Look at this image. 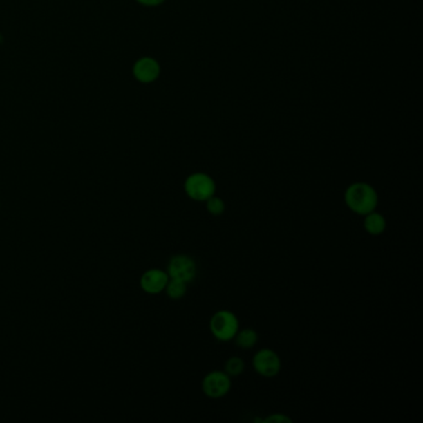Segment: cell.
I'll return each mask as SVG.
<instances>
[{"mask_svg":"<svg viewBox=\"0 0 423 423\" xmlns=\"http://www.w3.org/2000/svg\"><path fill=\"white\" fill-rule=\"evenodd\" d=\"M254 371L262 377H274L281 371V359L272 349H261L252 359Z\"/></svg>","mask_w":423,"mask_h":423,"instance_id":"6","label":"cell"},{"mask_svg":"<svg viewBox=\"0 0 423 423\" xmlns=\"http://www.w3.org/2000/svg\"><path fill=\"white\" fill-rule=\"evenodd\" d=\"M137 1L144 6H159L165 3V0H137Z\"/></svg>","mask_w":423,"mask_h":423,"instance_id":"15","label":"cell"},{"mask_svg":"<svg viewBox=\"0 0 423 423\" xmlns=\"http://www.w3.org/2000/svg\"><path fill=\"white\" fill-rule=\"evenodd\" d=\"M165 293L169 297L170 299H182V297L187 294L188 290V283L179 281V279H170L169 282L165 287Z\"/></svg>","mask_w":423,"mask_h":423,"instance_id":"11","label":"cell"},{"mask_svg":"<svg viewBox=\"0 0 423 423\" xmlns=\"http://www.w3.org/2000/svg\"><path fill=\"white\" fill-rule=\"evenodd\" d=\"M184 190L190 199L204 201L216 193V182L206 173H193L185 179Z\"/></svg>","mask_w":423,"mask_h":423,"instance_id":"3","label":"cell"},{"mask_svg":"<svg viewBox=\"0 0 423 423\" xmlns=\"http://www.w3.org/2000/svg\"><path fill=\"white\" fill-rule=\"evenodd\" d=\"M386 218L380 212H369L364 218V229L371 236H379L386 230Z\"/></svg>","mask_w":423,"mask_h":423,"instance_id":"9","label":"cell"},{"mask_svg":"<svg viewBox=\"0 0 423 423\" xmlns=\"http://www.w3.org/2000/svg\"><path fill=\"white\" fill-rule=\"evenodd\" d=\"M344 200L351 212L365 216L366 214L376 210L379 204V195L369 182H357L346 188Z\"/></svg>","mask_w":423,"mask_h":423,"instance_id":"1","label":"cell"},{"mask_svg":"<svg viewBox=\"0 0 423 423\" xmlns=\"http://www.w3.org/2000/svg\"><path fill=\"white\" fill-rule=\"evenodd\" d=\"M133 75L135 79L142 84H151L157 81L160 76V65L156 59L145 56L135 61Z\"/></svg>","mask_w":423,"mask_h":423,"instance_id":"8","label":"cell"},{"mask_svg":"<svg viewBox=\"0 0 423 423\" xmlns=\"http://www.w3.org/2000/svg\"><path fill=\"white\" fill-rule=\"evenodd\" d=\"M201 388L210 399H221L231 390V377L225 371H212L201 381Z\"/></svg>","mask_w":423,"mask_h":423,"instance_id":"5","label":"cell"},{"mask_svg":"<svg viewBox=\"0 0 423 423\" xmlns=\"http://www.w3.org/2000/svg\"><path fill=\"white\" fill-rule=\"evenodd\" d=\"M169 274L160 268H151L145 271L140 277V285L147 294H159L165 290L169 282Z\"/></svg>","mask_w":423,"mask_h":423,"instance_id":"7","label":"cell"},{"mask_svg":"<svg viewBox=\"0 0 423 423\" xmlns=\"http://www.w3.org/2000/svg\"><path fill=\"white\" fill-rule=\"evenodd\" d=\"M206 210L212 214V216H220L225 212L226 205L224 200L218 198L216 195H212L209 199L206 200Z\"/></svg>","mask_w":423,"mask_h":423,"instance_id":"13","label":"cell"},{"mask_svg":"<svg viewBox=\"0 0 423 423\" xmlns=\"http://www.w3.org/2000/svg\"><path fill=\"white\" fill-rule=\"evenodd\" d=\"M210 332L220 341H230L240 329V321L231 310H218L210 319Z\"/></svg>","mask_w":423,"mask_h":423,"instance_id":"2","label":"cell"},{"mask_svg":"<svg viewBox=\"0 0 423 423\" xmlns=\"http://www.w3.org/2000/svg\"><path fill=\"white\" fill-rule=\"evenodd\" d=\"M245 368H246V365H245V361L242 360L241 357H232L225 363L224 371L230 377H237L245 371Z\"/></svg>","mask_w":423,"mask_h":423,"instance_id":"12","label":"cell"},{"mask_svg":"<svg viewBox=\"0 0 423 423\" xmlns=\"http://www.w3.org/2000/svg\"><path fill=\"white\" fill-rule=\"evenodd\" d=\"M263 422L290 423L292 422V420H290L288 416H285V415H283V413H274V415H271V416H268V417L265 418V420H263Z\"/></svg>","mask_w":423,"mask_h":423,"instance_id":"14","label":"cell"},{"mask_svg":"<svg viewBox=\"0 0 423 423\" xmlns=\"http://www.w3.org/2000/svg\"><path fill=\"white\" fill-rule=\"evenodd\" d=\"M167 272L170 279H179L190 283L196 277V262L188 254H176L170 258Z\"/></svg>","mask_w":423,"mask_h":423,"instance_id":"4","label":"cell"},{"mask_svg":"<svg viewBox=\"0 0 423 423\" xmlns=\"http://www.w3.org/2000/svg\"><path fill=\"white\" fill-rule=\"evenodd\" d=\"M236 345L241 349H251L258 341V334L252 328H245L238 329V332L235 335Z\"/></svg>","mask_w":423,"mask_h":423,"instance_id":"10","label":"cell"}]
</instances>
